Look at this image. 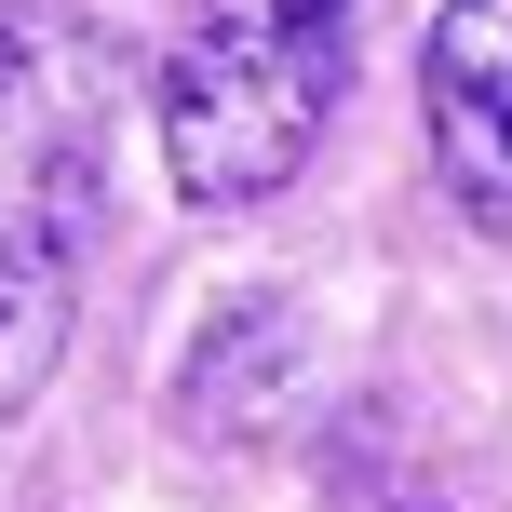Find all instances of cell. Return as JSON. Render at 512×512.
Returning a JSON list of instances; mask_svg holds the SVG:
<instances>
[{"label": "cell", "mask_w": 512, "mask_h": 512, "mask_svg": "<svg viewBox=\"0 0 512 512\" xmlns=\"http://www.w3.org/2000/svg\"><path fill=\"white\" fill-rule=\"evenodd\" d=\"M351 81V0H216L162 68V162L189 203H270Z\"/></svg>", "instance_id": "1"}, {"label": "cell", "mask_w": 512, "mask_h": 512, "mask_svg": "<svg viewBox=\"0 0 512 512\" xmlns=\"http://www.w3.org/2000/svg\"><path fill=\"white\" fill-rule=\"evenodd\" d=\"M432 162L486 230H512V0H445L432 14Z\"/></svg>", "instance_id": "2"}, {"label": "cell", "mask_w": 512, "mask_h": 512, "mask_svg": "<svg viewBox=\"0 0 512 512\" xmlns=\"http://www.w3.org/2000/svg\"><path fill=\"white\" fill-rule=\"evenodd\" d=\"M54 351H68V243L54 216L0 203V418L54 378Z\"/></svg>", "instance_id": "3"}, {"label": "cell", "mask_w": 512, "mask_h": 512, "mask_svg": "<svg viewBox=\"0 0 512 512\" xmlns=\"http://www.w3.org/2000/svg\"><path fill=\"white\" fill-rule=\"evenodd\" d=\"M0 95H14V27H0Z\"/></svg>", "instance_id": "4"}]
</instances>
